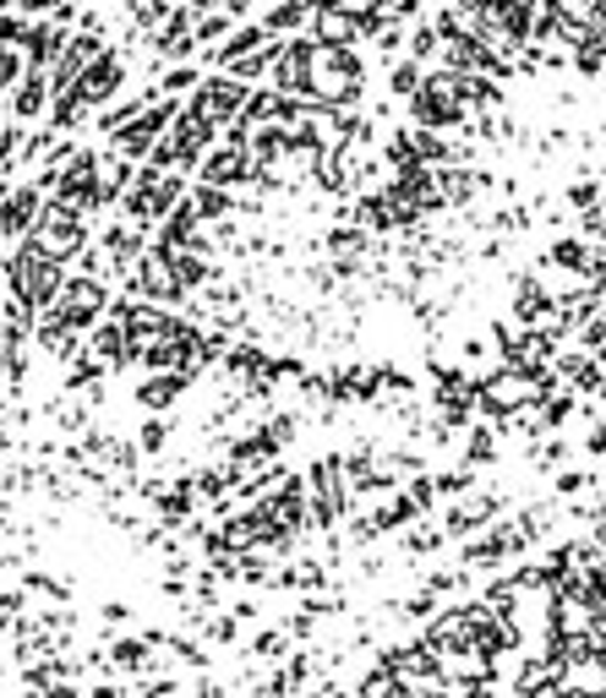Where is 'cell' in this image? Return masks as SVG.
I'll list each match as a JSON object with an SVG mask.
<instances>
[{
  "instance_id": "obj_1",
  "label": "cell",
  "mask_w": 606,
  "mask_h": 698,
  "mask_svg": "<svg viewBox=\"0 0 606 698\" xmlns=\"http://www.w3.org/2000/svg\"><path fill=\"white\" fill-rule=\"evenodd\" d=\"M437 682H497V666L475 644H448L437 649Z\"/></svg>"
},
{
  "instance_id": "obj_2",
  "label": "cell",
  "mask_w": 606,
  "mask_h": 698,
  "mask_svg": "<svg viewBox=\"0 0 606 698\" xmlns=\"http://www.w3.org/2000/svg\"><path fill=\"white\" fill-rule=\"evenodd\" d=\"M557 688L574 698H606V660L602 655H574L557 660Z\"/></svg>"
},
{
  "instance_id": "obj_3",
  "label": "cell",
  "mask_w": 606,
  "mask_h": 698,
  "mask_svg": "<svg viewBox=\"0 0 606 698\" xmlns=\"http://www.w3.org/2000/svg\"><path fill=\"white\" fill-rule=\"evenodd\" d=\"M164 447H170V421H164V415L142 421V432H137V453L153 458V453H164Z\"/></svg>"
},
{
  "instance_id": "obj_4",
  "label": "cell",
  "mask_w": 606,
  "mask_h": 698,
  "mask_svg": "<svg viewBox=\"0 0 606 698\" xmlns=\"http://www.w3.org/2000/svg\"><path fill=\"white\" fill-rule=\"evenodd\" d=\"M585 453H590V458H606V415H596V421H590V437H585Z\"/></svg>"
},
{
  "instance_id": "obj_5",
  "label": "cell",
  "mask_w": 606,
  "mask_h": 698,
  "mask_svg": "<svg viewBox=\"0 0 606 698\" xmlns=\"http://www.w3.org/2000/svg\"><path fill=\"white\" fill-rule=\"evenodd\" d=\"M22 611V595H0V623H11Z\"/></svg>"
}]
</instances>
